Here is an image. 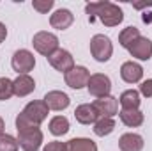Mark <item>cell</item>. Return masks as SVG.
I'll return each mask as SVG.
<instances>
[{"instance_id":"6da1fadb","label":"cell","mask_w":152,"mask_h":151,"mask_svg":"<svg viewBox=\"0 0 152 151\" xmlns=\"http://www.w3.org/2000/svg\"><path fill=\"white\" fill-rule=\"evenodd\" d=\"M90 23L94 20H99L101 23H104L106 27H117L122 20H124V13L118 5H115L112 2H90L85 7Z\"/></svg>"},{"instance_id":"7a4b0ae2","label":"cell","mask_w":152,"mask_h":151,"mask_svg":"<svg viewBox=\"0 0 152 151\" xmlns=\"http://www.w3.org/2000/svg\"><path fill=\"white\" fill-rule=\"evenodd\" d=\"M50 109L46 107L44 101H30L16 117V130H25V128H32L39 126L46 117H48Z\"/></svg>"},{"instance_id":"3957f363","label":"cell","mask_w":152,"mask_h":151,"mask_svg":"<svg viewBox=\"0 0 152 151\" xmlns=\"http://www.w3.org/2000/svg\"><path fill=\"white\" fill-rule=\"evenodd\" d=\"M90 53L97 62H108L113 53V44H112L110 38H106L103 34H96L90 39Z\"/></svg>"},{"instance_id":"277c9868","label":"cell","mask_w":152,"mask_h":151,"mask_svg":"<svg viewBox=\"0 0 152 151\" xmlns=\"http://www.w3.org/2000/svg\"><path fill=\"white\" fill-rule=\"evenodd\" d=\"M18 144L23 151H39L42 144V132L39 126L18 130Z\"/></svg>"},{"instance_id":"5b68a950","label":"cell","mask_w":152,"mask_h":151,"mask_svg":"<svg viewBox=\"0 0 152 151\" xmlns=\"http://www.w3.org/2000/svg\"><path fill=\"white\" fill-rule=\"evenodd\" d=\"M32 44H34L36 52H39L41 55H44V57L48 59L51 53H55V52L58 50V38H57L55 34H51V32L41 30V32H37V34L34 36Z\"/></svg>"},{"instance_id":"8992f818","label":"cell","mask_w":152,"mask_h":151,"mask_svg":"<svg viewBox=\"0 0 152 151\" xmlns=\"http://www.w3.org/2000/svg\"><path fill=\"white\" fill-rule=\"evenodd\" d=\"M11 64L18 75H28V71H32L36 66V57L28 50H18V52H14Z\"/></svg>"},{"instance_id":"52a82bcc","label":"cell","mask_w":152,"mask_h":151,"mask_svg":"<svg viewBox=\"0 0 152 151\" xmlns=\"http://www.w3.org/2000/svg\"><path fill=\"white\" fill-rule=\"evenodd\" d=\"M87 89L92 96L96 98H104L110 94L112 91V80L103 73H96V75H90L88 78V84H87Z\"/></svg>"},{"instance_id":"ba28073f","label":"cell","mask_w":152,"mask_h":151,"mask_svg":"<svg viewBox=\"0 0 152 151\" xmlns=\"http://www.w3.org/2000/svg\"><path fill=\"white\" fill-rule=\"evenodd\" d=\"M48 62H50L57 71H60V73H64V75L75 68V59H73V55H71L67 50H64V48H58L55 53H51V55L48 57Z\"/></svg>"},{"instance_id":"9c48e42d","label":"cell","mask_w":152,"mask_h":151,"mask_svg":"<svg viewBox=\"0 0 152 151\" xmlns=\"http://www.w3.org/2000/svg\"><path fill=\"white\" fill-rule=\"evenodd\" d=\"M94 109L97 112V117H112L118 112V100L113 96H104V98H97L94 103Z\"/></svg>"},{"instance_id":"30bf717a","label":"cell","mask_w":152,"mask_h":151,"mask_svg":"<svg viewBox=\"0 0 152 151\" xmlns=\"http://www.w3.org/2000/svg\"><path fill=\"white\" fill-rule=\"evenodd\" d=\"M66 84L71 87V89H81V87H85L87 84H88V78H90V73H88V70L87 68H83V66H75L71 71H67L66 73Z\"/></svg>"},{"instance_id":"8fae6325","label":"cell","mask_w":152,"mask_h":151,"mask_svg":"<svg viewBox=\"0 0 152 151\" xmlns=\"http://www.w3.org/2000/svg\"><path fill=\"white\" fill-rule=\"evenodd\" d=\"M42 101L46 103V107L50 110H57V112L67 109L69 103H71L69 96L66 93H62V91H50V93H46V96H44Z\"/></svg>"},{"instance_id":"7c38bea8","label":"cell","mask_w":152,"mask_h":151,"mask_svg":"<svg viewBox=\"0 0 152 151\" xmlns=\"http://www.w3.org/2000/svg\"><path fill=\"white\" fill-rule=\"evenodd\" d=\"M127 50H129V53L133 57H136L140 61H149L152 57V41L143 38V36H140Z\"/></svg>"},{"instance_id":"4fadbf2b","label":"cell","mask_w":152,"mask_h":151,"mask_svg":"<svg viewBox=\"0 0 152 151\" xmlns=\"http://www.w3.org/2000/svg\"><path fill=\"white\" fill-rule=\"evenodd\" d=\"M75 21V14L69 9H57L51 16H50V25L57 30H66L73 25Z\"/></svg>"},{"instance_id":"5bb4252c","label":"cell","mask_w":152,"mask_h":151,"mask_svg":"<svg viewBox=\"0 0 152 151\" xmlns=\"http://www.w3.org/2000/svg\"><path fill=\"white\" fill-rule=\"evenodd\" d=\"M120 76H122V80L127 82V84H136V82H140L142 76H143V68H142L138 62L127 61V62H124L122 68H120Z\"/></svg>"},{"instance_id":"9a60e30c","label":"cell","mask_w":152,"mask_h":151,"mask_svg":"<svg viewBox=\"0 0 152 151\" xmlns=\"http://www.w3.org/2000/svg\"><path fill=\"white\" fill-rule=\"evenodd\" d=\"M34 89H36V82L30 75H18L16 80H12V91H14V96L18 98L28 96Z\"/></svg>"},{"instance_id":"2e32d148","label":"cell","mask_w":152,"mask_h":151,"mask_svg":"<svg viewBox=\"0 0 152 151\" xmlns=\"http://www.w3.org/2000/svg\"><path fill=\"white\" fill-rule=\"evenodd\" d=\"M120 151H142L143 150V137L138 133H124L118 139Z\"/></svg>"},{"instance_id":"e0dca14e","label":"cell","mask_w":152,"mask_h":151,"mask_svg":"<svg viewBox=\"0 0 152 151\" xmlns=\"http://www.w3.org/2000/svg\"><path fill=\"white\" fill-rule=\"evenodd\" d=\"M75 117H76V121L81 123V124H94L99 119L96 109H94V105H88V103H83V105L76 107Z\"/></svg>"},{"instance_id":"ac0fdd59","label":"cell","mask_w":152,"mask_h":151,"mask_svg":"<svg viewBox=\"0 0 152 151\" xmlns=\"http://www.w3.org/2000/svg\"><path fill=\"white\" fill-rule=\"evenodd\" d=\"M120 107L122 110H138L142 100H140V93L134 91V89H127L120 94Z\"/></svg>"},{"instance_id":"d6986e66","label":"cell","mask_w":152,"mask_h":151,"mask_svg":"<svg viewBox=\"0 0 152 151\" xmlns=\"http://www.w3.org/2000/svg\"><path fill=\"white\" fill-rule=\"evenodd\" d=\"M66 151H97V146L94 141L85 137H76L66 142Z\"/></svg>"},{"instance_id":"ffe728a7","label":"cell","mask_w":152,"mask_h":151,"mask_svg":"<svg viewBox=\"0 0 152 151\" xmlns=\"http://www.w3.org/2000/svg\"><path fill=\"white\" fill-rule=\"evenodd\" d=\"M50 132L55 135V137H62L69 132V121L67 117L64 115H55L51 121H50Z\"/></svg>"},{"instance_id":"44dd1931","label":"cell","mask_w":152,"mask_h":151,"mask_svg":"<svg viewBox=\"0 0 152 151\" xmlns=\"http://www.w3.org/2000/svg\"><path fill=\"white\" fill-rule=\"evenodd\" d=\"M115 130V121L112 117H99L96 123H94V133L97 137H104V135H110Z\"/></svg>"},{"instance_id":"7402d4cb","label":"cell","mask_w":152,"mask_h":151,"mask_svg":"<svg viewBox=\"0 0 152 151\" xmlns=\"http://www.w3.org/2000/svg\"><path fill=\"white\" fill-rule=\"evenodd\" d=\"M120 121L129 128H136L143 123V114L140 110H120Z\"/></svg>"},{"instance_id":"603a6c76","label":"cell","mask_w":152,"mask_h":151,"mask_svg":"<svg viewBox=\"0 0 152 151\" xmlns=\"http://www.w3.org/2000/svg\"><path fill=\"white\" fill-rule=\"evenodd\" d=\"M138 38H140V30L136 27H127L118 34V43H120V46L129 48Z\"/></svg>"},{"instance_id":"cb8c5ba5","label":"cell","mask_w":152,"mask_h":151,"mask_svg":"<svg viewBox=\"0 0 152 151\" xmlns=\"http://www.w3.org/2000/svg\"><path fill=\"white\" fill-rule=\"evenodd\" d=\"M18 148H20L18 139H14L9 133L0 135V151H18Z\"/></svg>"},{"instance_id":"d4e9b609","label":"cell","mask_w":152,"mask_h":151,"mask_svg":"<svg viewBox=\"0 0 152 151\" xmlns=\"http://www.w3.org/2000/svg\"><path fill=\"white\" fill-rule=\"evenodd\" d=\"M14 94L12 91V80H9L7 76H0V101L9 100Z\"/></svg>"},{"instance_id":"484cf974","label":"cell","mask_w":152,"mask_h":151,"mask_svg":"<svg viewBox=\"0 0 152 151\" xmlns=\"http://www.w3.org/2000/svg\"><path fill=\"white\" fill-rule=\"evenodd\" d=\"M53 0H34L32 2V5H34V9L37 11V13H41V14H46L51 7H53Z\"/></svg>"},{"instance_id":"4316f807","label":"cell","mask_w":152,"mask_h":151,"mask_svg":"<svg viewBox=\"0 0 152 151\" xmlns=\"http://www.w3.org/2000/svg\"><path fill=\"white\" fill-rule=\"evenodd\" d=\"M138 93L143 94L145 98H152V78L143 80V82L140 84V91H138Z\"/></svg>"},{"instance_id":"83f0119b","label":"cell","mask_w":152,"mask_h":151,"mask_svg":"<svg viewBox=\"0 0 152 151\" xmlns=\"http://www.w3.org/2000/svg\"><path fill=\"white\" fill-rule=\"evenodd\" d=\"M42 151H66V142H58V141L48 142V146Z\"/></svg>"},{"instance_id":"f1b7e54d","label":"cell","mask_w":152,"mask_h":151,"mask_svg":"<svg viewBox=\"0 0 152 151\" xmlns=\"http://www.w3.org/2000/svg\"><path fill=\"white\" fill-rule=\"evenodd\" d=\"M5 38H7V29H5V25L0 21V43H2Z\"/></svg>"},{"instance_id":"f546056e","label":"cell","mask_w":152,"mask_h":151,"mask_svg":"<svg viewBox=\"0 0 152 151\" xmlns=\"http://www.w3.org/2000/svg\"><path fill=\"white\" fill-rule=\"evenodd\" d=\"M133 5H134L136 9H143V7H152V2H143V4H138V2H136V4H133Z\"/></svg>"},{"instance_id":"4dcf8cb0","label":"cell","mask_w":152,"mask_h":151,"mask_svg":"<svg viewBox=\"0 0 152 151\" xmlns=\"http://www.w3.org/2000/svg\"><path fill=\"white\" fill-rule=\"evenodd\" d=\"M4 128H5V124H4V119L0 117V135H4Z\"/></svg>"}]
</instances>
